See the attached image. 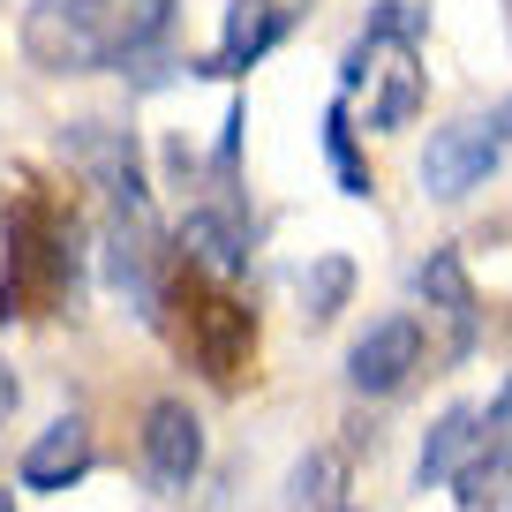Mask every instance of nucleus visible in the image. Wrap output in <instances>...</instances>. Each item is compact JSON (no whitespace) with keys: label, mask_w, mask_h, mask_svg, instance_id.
<instances>
[{"label":"nucleus","mask_w":512,"mask_h":512,"mask_svg":"<svg viewBox=\"0 0 512 512\" xmlns=\"http://www.w3.org/2000/svg\"><path fill=\"white\" fill-rule=\"evenodd\" d=\"M174 23V0H31L23 53L46 76H98V68L144 61Z\"/></svg>","instance_id":"1"},{"label":"nucleus","mask_w":512,"mask_h":512,"mask_svg":"<svg viewBox=\"0 0 512 512\" xmlns=\"http://www.w3.org/2000/svg\"><path fill=\"white\" fill-rule=\"evenodd\" d=\"M61 294H76V249H68V219L38 196H23L0 219V324L38 317Z\"/></svg>","instance_id":"2"},{"label":"nucleus","mask_w":512,"mask_h":512,"mask_svg":"<svg viewBox=\"0 0 512 512\" xmlns=\"http://www.w3.org/2000/svg\"><path fill=\"white\" fill-rule=\"evenodd\" d=\"M181 309H189V317H181V347L226 384L241 362H249V347H256V317L226 294V279L196 272V264H189V287H181Z\"/></svg>","instance_id":"3"},{"label":"nucleus","mask_w":512,"mask_h":512,"mask_svg":"<svg viewBox=\"0 0 512 512\" xmlns=\"http://www.w3.org/2000/svg\"><path fill=\"white\" fill-rule=\"evenodd\" d=\"M61 151L91 189L113 196L121 219H151V181H144V151L128 128H106V121H68L61 128Z\"/></svg>","instance_id":"4"},{"label":"nucleus","mask_w":512,"mask_h":512,"mask_svg":"<svg viewBox=\"0 0 512 512\" xmlns=\"http://www.w3.org/2000/svg\"><path fill=\"white\" fill-rule=\"evenodd\" d=\"M369 76H377V98H369V128H377V136H384V128H407L422 113V68H415V46H407V38H377V31L354 38L339 83L362 91Z\"/></svg>","instance_id":"5"},{"label":"nucleus","mask_w":512,"mask_h":512,"mask_svg":"<svg viewBox=\"0 0 512 512\" xmlns=\"http://www.w3.org/2000/svg\"><path fill=\"white\" fill-rule=\"evenodd\" d=\"M497 151H505L497 121H445V128L430 136V151H422V189H430L437 204H460L467 189H482V181H490Z\"/></svg>","instance_id":"6"},{"label":"nucleus","mask_w":512,"mask_h":512,"mask_svg":"<svg viewBox=\"0 0 512 512\" xmlns=\"http://www.w3.org/2000/svg\"><path fill=\"white\" fill-rule=\"evenodd\" d=\"M302 16H309V0H234L219 46H211V61H204V76H249Z\"/></svg>","instance_id":"7"},{"label":"nucleus","mask_w":512,"mask_h":512,"mask_svg":"<svg viewBox=\"0 0 512 512\" xmlns=\"http://www.w3.org/2000/svg\"><path fill=\"white\" fill-rule=\"evenodd\" d=\"M415 369H422V324H415V317H377V324L347 347V384L362 392V400L400 392Z\"/></svg>","instance_id":"8"},{"label":"nucleus","mask_w":512,"mask_h":512,"mask_svg":"<svg viewBox=\"0 0 512 512\" xmlns=\"http://www.w3.org/2000/svg\"><path fill=\"white\" fill-rule=\"evenodd\" d=\"M204 467V422L189 400H151L144 415V475L151 490H189Z\"/></svg>","instance_id":"9"},{"label":"nucleus","mask_w":512,"mask_h":512,"mask_svg":"<svg viewBox=\"0 0 512 512\" xmlns=\"http://www.w3.org/2000/svg\"><path fill=\"white\" fill-rule=\"evenodd\" d=\"M174 241H181V256H189L196 272H211V279H241L249 256H256V234H249V219H241L234 204H196Z\"/></svg>","instance_id":"10"},{"label":"nucleus","mask_w":512,"mask_h":512,"mask_svg":"<svg viewBox=\"0 0 512 512\" xmlns=\"http://www.w3.org/2000/svg\"><path fill=\"white\" fill-rule=\"evenodd\" d=\"M91 460H98V437H91V422L83 415H61V422H46V430L31 437V452H23V490H76L83 475H91Z\"/></svg>","instance_id":"11"},{"label":"nucleus","mask_w":512,"mask_h":512,"mask_svg":"<svg viewBox=\"0 0 512 512\" xmlns=\"http://www.w3.org/2000/svg\"><path fill=\"white\" fill-rule=\"evenodd\" d=\"M415 287H422V302H430L437 317L452 324V354L475 347V332H482V302H475V287H467L460 249H430V264L415 272Z\"/></svg>","instance_id":"12"},{"label":"nucleus","mask_w":512,"mask_h":512,"mask_svg":"<svg viewBox=\"0 0 512 512\" xmlns=\"http://www.w3.org/2000/svg\"><path fill=\"white\" fill-rule=\"evenodd\" d=\"M482 452V415L475 407H445L437 415V430L422 437V460H415V482L422 490H437V482H460V467Z\"/></svg>","instance_id":"13"},{"label":"nucleus","mask_w":512,"mask_h":512,"mask_svg":"<svg viewBox=\"0 0 512 512\" xmlns=\"http://www.w3.org/2000/svg\"><path fill=\"white\" fill-rule=\"evenodd\" d=\"M347 294H354V264H347V256H317V264L302 272V317L332 324L339 309H347Z\"/></svg>","instance_id":"14"},{"label":"nucleus","mask_w":512,"mask_h":512,"mask_svg":"<svg viewBox=\"0 0 512 512\" xmlns=\"http://www.w3.org/2000/svg\"><path fill=\"white\" fill-rule=\"evenodd\" d=\"M324 151H332L339 189H347V196H369V166H362V151H354V113H347V98H332V113H324Z\"/></svg>","instance_id":"15"},{"label":"nucleus","mask_w":512,"mask_h":512,"mask_svg":"<svg viewBox=\"0 0 512 512\" xmlns=\"http://www.w3.org/2000/svg\"><path fill=\"white\" fill-rule=\"evenodd\" d=\"M332 475H339V460H332V452H317V460H302V467H294V505H332Z\"/></svg>","instance_id":"16"},{"label":"nucleus","mask_w":512,"mask_h":512,"mask_svg":"<svg viewBox=\"0 0 512 512\" xmlns=\"http://www.w3.org/2000/svg\"><path fill=\"white\" fill-rule=\"evenodd\" d=\"M482 452L512 460V377H505V392L490 400V415H482Z\"/></svg>","instance_id":"17"},{"label":"nucleus","mask_w":512,"mask_h":512,"mask_svg":"<svg viewBox=\"0 0 512 512\" xmlns=\"http://www.w3.org/2000/svg\"><path fill=\"white\" fill-rule=\"evenodd\" d=\"M16 400H23V384H16V369L0 362V430H8V415H16Z\"/></svg>","instance_id":"18"},{"label":"nucleus","mask_w":512,"mask_h":512,"mask_svg":"<svg viewBox=\"0 0 512 512\" xmlns=\"http://www.w3.org/2000/svg\"><path fill=\"white\" fill-rule=\"evenodd\" d=\"M490 121H497V136H505V144H512V98H505V106L490 113Z\"/></svg>","instance_id":"19"},{"label":"nucleus","mask_w":512,"mask_h":512,"mask_svg":"<svg viewBox=\"0 0 512 512\" xmlns=\"http://www.w3.org/2000/svg\"><path fill=\"white\" fill-rule=\"evenodd\" d=\"M0 512H16V497H8V490H0Z\"/></svg>","instance_id":"20"}]
</instances>
